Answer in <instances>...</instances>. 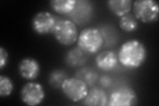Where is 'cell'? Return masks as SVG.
I'll list each match as a JSON object with an SVG mask.
<instances>
[{
    "label": "cell",
    "mask_w": 159,
    "mask_h": 106,
    "mask_svg": "<svg viewBox=\"0 0 159 106\" xmlns=\"http://www.w3.org/2000/svg\"><path fill=\"white\" fill-rule=\"evenodd\" d=\"M147 48L142 42L137 39H131L124 43L118 53L120 63L127 68L140 67L147 58Z\"/></svg>",
    "instance_id": "cell-1"
},
{
    "label": "cell",
    "mask_w": 159,
    "mask_h": 106,
    "mask_svg": "<svg viewBox=\"0 0 159 106\" xmlns=\"http://www.w3.org/2000/svg\"><path fill=\"white\" fill-rule=\"evenodd\" d=\"M78 46L86 53H98L103 46V37L98 29L89 27L83 29L78 35Z\"/></svg>",
    "instance_id": "cell-2"
},
{
    "label": "cell",
    "mask_w": 159,
    "mask_h": 106,
    "mask_svg": "<svg viewBox=\"0 0 159 106\" xmlns=\"http://www.w3.org/2000/svg\"><path fill=\"white\" fill-rule=\"evenodd\" d=\"M52 33L57 41L64 46H70L76 42L79 35L76 25L70 19L57 21Z\"/></svg>",
    "instance_id": "cell-3"
},
{
    "label": "cell",
    "mask_w": 159,
    "mask_h": 106,
    "mask_svg": "<svg viewBox=\"0 0 159 106\" xmlns=\"http://www.w3.org/2000/svg\"><path fill=\"white\" fill-rule=\"evenodd\" d=\"M133 15L137 20L144 23L158 21V4L153 0H137L133 3Z\"/></svg>",
    "instance_id": "cell-4"
},
{
    "label": "cell",
    "mask_w": 159,
    "mask_h": 106,
    "mask_svg": "<svg viewBox=\"0 0 159 106\" xmlns=\"http://www.w3.org/2000/svg\"><path fill=\"white\" fill-rule=\"evenodd\" d=\"M61 88L64 95L74 102L84 100L89 91L88 85L78 78H66Z\"/></svg>",
    "instance_id": "cell-5"
},
{
    "label": "cell",
    "mask_w": 159,
    "mask_h": 106,
    "mask_svg": "<svg viewBox=\"0 0 159 106\" xmlns=\"http://www.w3.org/2000/svg\"><path fill=\"white\" fill-rule=\"evenodd\" d=\"M45 98L43 85L38 82H30L25 84L21 90L22 102L29 106L41 104Z\"/></svg>",
    "instance_id": "cell-6"
},
{
    "label": "cell",
    "mask_w": 159,
    "mask_h": 106,
    "mask_svg": "<svg viewBox=\"0 0 159 106\" xmlns=\"http://www.w3.org/2000/svg\"><path fill=\"white\" fill-rule=\"evenodd\" d=\"M57 22L55 17L52 13L40 12L34 15L32 19V27L38 35H48L52 33Z\"/></svg>",
    "instance_id": "cell-7"
},
{
    "label": "cell",
    "mask_w": 159,
    "mask_h": 106,
    "mask_svg": "<svg viewBox=\"0 0 159 106\" xmlns=\"http://www.w3.org/2000/svg\"><path fill=\"white\" fill-rule=\"evenodd\" d=\"M108 102V105L110 106H131L137 105L138 98L135 90L125 86L112 92Z\"/></svg>",
    "instance_id": "cell-8"
},
{
    "label": "cell",
    "mask_w": 159,
    "mask_h": 106,
    "mask_svg": "<svg viewBox=\"0 0 159 106\" xmlns=\"http://www.w3.org/2000/svg\"><path fill=\"white\" fill-rule=\"evenodd\" d=\"M40 65L37 60L33 58H25L19 64V72L26 80H34L39 75Z\"/></svg>",
    "instance_id": "cell-9"
},
{
    "label": "cell",
    "mask_w": 159,
    "mask_h": 106,
    "mask_svg": "<svg viewBox=\"0 0 159 106\" xmlns=\"http://www.w3.org/2000/svg\"><path fill=\"white\" fill-rule=\"evenodd\" d=\"M118 57L111 50H105L98 54L96 58L97 67L103 71H111L116 67Z\"/></svg>",
    "instance_id": "cell-10"
},
{
    "label": "cell",
    "mask_w": 159,
    "mask_h": 106,
    "mask_svg": "<svg viewBox=\"0 0 159 106\" xmlns=\"http://www.w3.org/2000/svg\"><path fill=\"white\" fill-rule=\"evenodd\" d=\"M107 95L103 90L94 88L88 93L84 99V104L90 106H104L107 105Z\"/></svg>",
    "instance_id": "cell-11"
},
{
    "label": "cell",
    "mask_w": 159,
    "mask_h": 106,
    "mask_svg": "<svg viewBox=\"0 0 159 106\" xmlns=\"http://www.w3.org/2000/svg\"><path fill=\"white\" fill-rule=\"evenodd\" d=\"M107 4L109 10L120 17L130 12L133 7L131 0H109Z\"/></svg>",
    "instance_id": "cell-12"
},
{
    "label": "cell",
    "mask_w": 159,
    "mask_h": 106,
    "mask_svg": "<svg viewBox=\"0 0 159 106\" xmlns=\"http://www.w3.org/2000/svg\"><path fill=\"white\" fill-rule=\"evenodd\" d=\"M86 53L79 47L70 49L67 53L66 62L68 65L72 67H80L86 61Z\"/></svg>",
    "instance_id": "cell-13"
},
{
    "label": "cell",
    "mask_w": 159,
    "mask_h": 106,
    "mask_svg": "<svg viewBox=\"0 0 159 106\" xmlns=\"http://www.w3.org/2000/svg\"><path fill=\"white\" fill-rule=\"evenodd\" d=\"M76 0H52L50 2L51 8L60 14L71 13L77 5Z\"/></svg>",
    "instance_id": "cell-14"
},
{
    "label": "cell",
    "mask_w": 159,
    "mask_h": 106,
    "mask_svg": "<svg viewBox=\"0 0 159 106\" xmlns=\"http://www.w3.org/2000/svg\"><path fill=\"white\" fill-rule=\"evenodd\" d=\"M119 27L123 31L133 32L138 28V21L133 14L129 13L120 17Z\"/></svg>",
    "instance_id": "cell-15"
},
{
    "label": "cell",
    "mask_w": 159,
    "mask_h": 106,
    "mask_svg": "<svg viewBox=\"0 0 159 106\" xmlns=\"http://www.w3.org/2000/svg\"><path fill=\"white\" fill-rule=\"evenodd\" d=\"M14 89L13 83L11 79L6 76H0V96L5 98L9 96Z\"/></svg>",
    "instance_id": "cell-16"
},
{
    "label": "cell",
    "mask_w": 159,
    "mask_h": 106,
    "mask_svg": "<svg viewBox=\"0 0 159 106\" xmlns=\"http://www.w3.org/2000/svg\"><path fill=\"white\" fill-rule=\"evenodd\" d=\"M76 76V78L82 80L88 85H92L98 79L97 73L89 68H83L80 70L77 74Z\"/></svg>",
    "instance_id": "cell-17"
},
{
    "label": "cell",
    "mask_w": 159,
    "mask_h": 106,
    "mask_svg": "<svg viewBox=\"0 0 159 106\" xmlns=\"http://www.w3.org/2000/svg\"><path fill=\"white\" fill-rule=\"evenodd\" d=\"M66 78L65 72L61 70H55L50 74L48 82L50 85L54 88H61Z\"/></svg>",
    "instance_id": "cell-18"
},
{
    "label": "cell",
    "mask_w": 159,
    "mask_h": 106,
    "mask_svg": "<svg viewBox=\"0 0 159 106\" xmlns=\"http://www.w3.org/2000/svg\"><path fill=\"white\" fill-rule=\"evenodd\" d=\"M8 61V53L7 50L3 47H0V68L3 69L7 65Z\"/></svg>",
    "instance_id": "cell-19"
},
{
    "label": "cell",
    "mask_w": 159,
    "mask_h": 106,
    "mask_svg": "<svg viewBox=\"0 0 159 106\" xmlns=\"http://www.w3.org/2000/svg\"><path fill=\"white\" fill-rule=\"evenodd\" d=\"M99 82H100L103 87L108 88L112 84V79L109 76H102L100 80H99Z\"/></svg>",
    "instance_id": "cell-20"
}]
</instances>
